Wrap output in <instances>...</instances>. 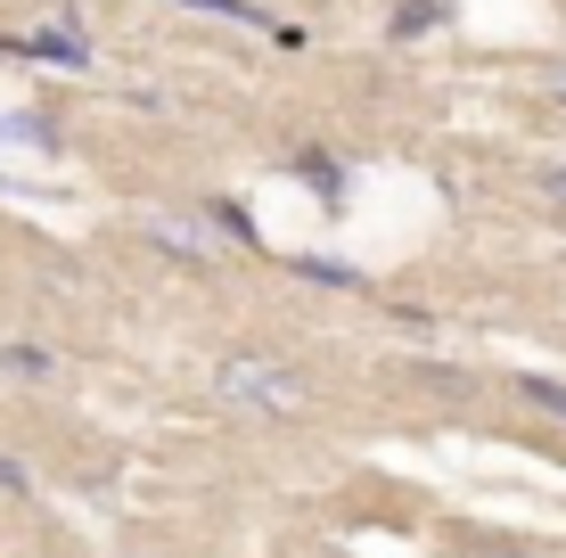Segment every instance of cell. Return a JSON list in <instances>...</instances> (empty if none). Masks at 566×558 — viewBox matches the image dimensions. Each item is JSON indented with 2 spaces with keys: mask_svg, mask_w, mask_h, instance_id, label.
I'll use <instances>...</instances> for the list:
<instances>
[{
  "mask_svg": "<svg viewBox=\"0 0 566 558\" xmlns=\"http://www.w3.org/2000/svg\"><path fill=\"white\" fill-rule=\"evenodd\" d=\"M213 394H222L230 411H263V419L304 411V378L287 370L280 354H230L222 370H213Z\"/></svg>",
  "mask_w": 566,
  "mask_h": 558,
  "instance_id": "cell-1",
  "label": "cell"
},
{
  "mask_svg": "<svg viewBox=\"0 0 566 558\" xmlns=\"http://www.w3.org/2000/svg\"><path fill=\"white\" fill-rule=\"evenodd\" d=\"M140 239L156 246V255H172V263H213V255H222V230H213V214H172V206H165V214H140Z\"/></svg>",
  "mask_w": 566,
  "mask_h": 558,
  "instance_id": "cell-2",
  "label": "cell"
},
{
  "mask_svg": "<svg viewBox=\"0 0 566 558\" xmlns=\"http://www.w3.org/2000/svg\"><path fill=\"white\" fill-rule=\"evenodd\" d=\"M9 57H33V66H66V74H91V42L74 25H33V33H0Z\"/></svg>",
  "mask_w": 566,
  "mask_h": 558,
  "instance_id": "cell-3",
  "label": "cell"
},
{
  "mask_svg": "<svg viewBox=\"0 0 566 558\" xmlns=\"http://www.w3.org/2000/svg\"><path fill=\"white\" fill-rule=\"evenodd\" d=\"M296 172H304L312 198H321V214H345V157H328V148H296Z\"/></svg>",
  "mask_w": 566,
  "mask_h": 558,
  "instance_id": "cell-4",
  "label": "cell"
},
{
  "mask_svg": "<svg viewBox=\"0 0 566 558\" xmlns=\"http://www.w3.org/2000/svg\"><path fill=\"white\" fill-rule=\"evenodd\" d=\"M206 214H213V230H222V239H230V246H239V255H263V230H255V214H247V206H230V198H213V206H206Z\"/></svg>",
  "mask_w": 566,
  "mask_h": 558,
  "instance_id": "cell-5",
  "label": "cell"
},
{
  "mask_svg": "<svg viewBox=\"0 0 566 558\" xmlns=\"http://www.w3.org/2000/svg\"><path fill=\"white\" fill-rule=\"evenodd\" d=\"M0 370L9 378H50L57 361H50V345H0Z\"/></svg>",
  "mask_w": 566,
  "mask_h": 558,
  "instance_id": "cell-6",
  "label": "cell"
},
{
  "mask_svg": "<svg viewBox=\"0 0 566 558\" xmlns=\"http://www.w3.org/2000/svg\"><path fill=\"white\" fill-rule=\"evenodd\" d=\"M517 394L534 402V411H551V419H566V387H558V378H542V370H517Z\"/></svg>",
  "mask_w": 566,
  "mask_h": 558,
  "instance_id": "cell-7",
  "label": "cell"
},
{
  "mask_svg": "<svg viewBox=\"0 0 566 558\" xmlns=\"http://www.w3.org/2000/svg\"><path fill=\"white\" fill-rule=\"evenodd\" d=\"M443 25V0H402L395 9V42H411V33H436Z\"/></svg>",
  "mask_w": 566,
  "mask_h": 558,
  "instance_id": "cell-8",
  "label": "cell"
},
{
  "mask_svg": "<svg viewBox=\"0 0 566 558\" xmlns=\"http://www.w3.org/2000/svg\"><path fill=\"white\" fill-rule=\"evenodd\" d=\"M296 272H304V280H321V287H361L354 263H328V255H296Z\"/></svg>",
  "mask_w": 566,
  "mask_h": 558,
  "instance_id": "cell-9",
  "label": "cell"
},
{
  "mask_svg": "<svg viewBox=\"0 0 566 558\" xmlns=\"http://www.w3.org/2000/svg\"><path fill=\"white\" fill-rule=\"evenodd\" d=\"M181 9H206V17H230V25H263V0H181Z\"/></svg>",
  "mask_w": 566,
  "mask_h": 558,
  "instance_id": "cell-10",
  "label": "cell"
},
{
  "mask_svg": "<svg viewBox=\"0 0 566 558\" xmlns=\"http://www.w3.org/2000/svg\"><path fill=\"white\" fill-rule=\"evenodd\" d=\"M0 131H9V140H33V148H57V124H50V115H9Z\"/></svg>",
  "mask_w": 566,
  "mask_h": 558,
  "instance_id": "cell-11",
  "label": "cell"
},
{
  "mask_svg": "<svg viewBox=\"0 0 566 558\" xmlns=\"http://www.w3.org/2000/svg\"><path fill=\"white\" fill-rule=\"evenodd\" d=\"M0 493H9V502H25V493H33V476L17 468V460H0Z\"/></svg>",
  "mask_w": 566,
  "mask_h": 558,
  "instance_id": "cell-12",
  "label": "cell"
},
{
  "mask_svg": "<svg viewBox=\"0 0 566 558\" xmlns=\"http://www.w3.org/2000/svg\"><path fill=\"white\" fill-rule=\"evenodd\" d=\"M542 198H551L558 214H566V165H542Z\"/></svg>",
  "mask_w": 566,
  "mask_h": 558,
  "instance_id": "cell-13",
  "label": "cell"
},
{
  "mask_svg": "<svg viewBox=\"0 0 566 558\" xmlns=\"http://www.w3.org/2000/svg\"><path fill=\"white\" fill-rule=\"evenodd\" d=\"M542 91H551V99L566 107V66H551V83H542Z\"/></svg>",
  "mask_w": 566,
  "mask_h": 558,
  "instance_id": "cell-14",
  "label": "cell"
}]
</instances>
